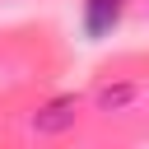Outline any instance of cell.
<instances>
[{
    "label": "cell",
    "instance_id": "obj_1",
    "mask_svg": "<svg viewBox=\"0 0 149 149\" xmlns=\"http://www.w3.org/2000/svg\"><path fill=\"white\" fill-rule=\"evenodd\" d=\"M121 14H126V0H84L79 23H84L88 37H107V33L121 23Z\"/></svg>",
    "mask_w": 149,
    "mask_h": 149
},
{
    "label": "cell",
    "instance_id": "obj_2",
    "mask_svg": "<svg viewBox=\"0 0 149 149\" xmlns=\"http://www.w3.org/2000/svg\"><path fill=\"white\" fill-rule=\"evenodd\" d=\"M74 116H79L74 98H61V102H47L42 112H33V116H28V130H37V135H61V130L74 126Z\"/></svg>",
    "mask_w": 149,
    "mask_h": 149
},
{
    "label": "cell",
    "instance_id": "obj_3",
    "mask_svg": "<svg viewBox=\"0 0 149 149\" xmlns=\"http://www.w3.org/2000/svg\"><path fill=\"white\" fill-rule=\"evenodd\" d=\"M135 98H140L135 84H107V88H98V112H121V107L135 102Z\"/></svg>",
    "mask_w": 149,
    "mask_h": 149
}]
</instances>
